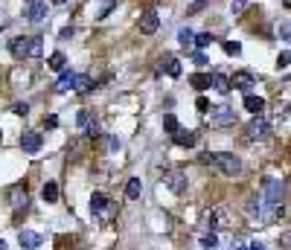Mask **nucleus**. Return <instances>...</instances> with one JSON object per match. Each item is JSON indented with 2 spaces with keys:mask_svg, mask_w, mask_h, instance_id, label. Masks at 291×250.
Returning <instances> with one entry per match:
<instances>
[{
  "mask_svg": "<svg viewBox=\"0 0 291 250\" xmlns=\"http://www.w3.org/2000/svg\"><path fill=\"white\" fill-rule=\"evenodd\" d=\"M9 53H12L15 59H38V56L44 53V38H41V35H32V38L18 35V38L9 41Z\"/></svg>",
  "mask_w": 291,
  "mask_h": 250,
  "instance_id": "nucleus-1",
  "label": "nucleus"
},
{
  "mask_svg": "<svg viewBox=\"0 0 291 250\" xmlns=\"http://www.w3.org/2000/svg\"><path fill=\"white\" fill-rule=\"evenodd\" d=\"M204 160H207V163H213V166H219V169H222L225 175H230V178L242 172V160H239L236 155H227V152H219V155H204Z\"/></svg>",
  "mask_w": 291,
  "mask_h": 250,
  "instance_id": "nucleus-2",
  "label": "nucleus"
},
{
  "mask_svg": "<svg viewBox=\"0 0 291 250\" xmlns=\"http://www.w3.org/2000/svg\"><path fill=\"white\" fill-rule=\"evenodd\" d=\"M283 189H286V187H283V181L268 178V181H265V195H262V201H259V204H262L268 213H274V210L280 207V201H283Z\"/></svg>",
  "mask_w": 291,
  "mask_h": 250,
  "instance_id": "nucleus-3",
  "label": "nucleus"
},
{
  "mask_svg": "<svg viewBox=\"0 0 291 250\" xmlns=\"http://www.w3.org/2000/svg\"><path fill=\"white\" fill-rule=\"evenodd\" d=\"M210 230H233V213L227 210L225 204H216L210 210Z\"/></svg>",
  "mask_w": 291,
  "mask_h": 250,
  "instance_id": "nucleus-4",
  "label": "nucleus"
},
{
  "mask_svg": "<svg viewBox=\"0 0 291 250\" xmlns=\"http://www.w3.org/2000/svg\"><path fill=\"white\" fill-rule=\"evenodd\" d=\"M114 210H117V204H114L105 192H94V195H91V213H94V216L108 219V216H114Z\"/></svg>",
  "mask_w": 291,
  "mask_h": 250,
  "instance_id": "nucleus-5",
  "label": "nucleus"
},
{
  "mask_svg": "<svg viewBox=\"0 0 291 250\" xmlns=\"http://www.w3.org/2000/svg\"><path fill=\"white\" fill-rule=\"evenodd\" d=\"M236 123V111L233 108H210L207 114V125L210 128H225V125Z\"/></svg>",
  "mask_w": 291,
  "mask_h": 250,
  "instance_id": "nucleus-6",
  "label": "nucleus"
},
{
  "mask_svg": "<svg viewBox=\"0 0 291 250\" xmlns=\"http://www.w3.org/2000/svg\"><path fill=\"white\" fill-rule=\"evenodd\" d=\"M268 131H271V125H268V120L265 117H254L251 123H248V128H245V140H262V137H268Z\"/></svg>",
  "mask_w": 291,
  "mask_h": 250,
  "instance_id": "nucleus-7",
  "label": "nucleus"
},
{
  "mask_svg": "<svg viewBox=\"0 0 291 250\" xmlns=\"http://www.w3.org/2000/svg\"><path fill=\"white\" fill-rule=\"evenodd\" d=\"M230 88H236V91H251V88H257V76L251 73V70H239V73H233V79H230Z\"/></svg>",
  "mask_w": 291,
  "mask_h": 250,
  "instance_id": "nucleus-8",
  "label": "nucleus"
},
{
  "mask_svg": "<svg viewBox=\"0 0 291 250\" xmlns=\"http://www.w3.org/2000/svg\"><path fill=\"white\" fill-rule=\"evenodd\" d=\"M9 204H12V210L15 213H27V204H30V195H27V189L24 187H12V192H9Z\"/></svg>",
  "mask_w": 291,
  "mask_h": 250,
  "instance_id": "nucleus-9",
  "label": "nucleus"
},
{
  "mask_svg": "<svg viewBox=\"0 0 291 250\" xmlns=\"http://www.w3.org/2000/svg\"><path fill=\"white\" fill-rule=\"evenodd\" d=\"M158 27H161V18H158V12H155V9H149V12H143V15H140V32H143V35L158 32Z\"/></svg>",
  "mask_w": 291,
  "mask_h": 250,
  "instance_id": "nucleus-10",
  "label": "nucleus"
},
{
  "mask_svg": "<svg viewBox=\"0 0 291 250\" xmlns=\"http://www.w3.org/2000/svg\"><path fill=\"white\" fill-rule=\"evenodd\" d=\"M163 181H166V187L172 189L175 195H184V192H187V178H184L181 172H166Z\"/></svg>",
  "mask_w": 291,
  "mask_h": 250,
  "instance_id": "nucleus-11",
  "label": "nucleus"
},
{
  "mask_svg": "<svg viewBox=\"0 0 291 250\" xmlns=\"http://www.w3.org/2000/svg\"><path fill=\"white\" fill-rule=\"evenodd\" d=\"M41 143H44V140H41V134H38V131H27V134L21 137V149H24L27 155H35V152L41 149Z\"/></svg>",
  "mask_w": 291,
  "mask_h": 250,
  "instance_id": "nucleus-12",
  "label": "nucleus"
},
{
  "mask_svg": "<svg viewBox=\"0 0 291 250\" xmlns=\"http://www.w3.org/2000/svg\"><path fill=\"white\" fill-rule=\"evenodd\" d=\"M172 143L181 146V149H193L195 143H198V137H195L193 131H187V128H178V131L172 134Z\"/></svg>",
  "mask_w": 291,
  "mask_h": 250,
  "instance_id": "nucleus-13",
  "label": "nucleus"
},
{
  "mask_svg": "<svg viewBox=\"0 0 291 250\" xmlns=\"http://www.w3.org/2000/svg\"><path fill=\"white\" fill-rule=\"evenodd\" d=\"M245 111H251L254 117H262V111H265V99L262 96H254V94H245Z\"/></svg>",
  "mask_w": 291,
  "mask_h": 250,
  "instance_id": "nucleus-14",
  "label": "nucleus"
},
{
  "mask_svg": "<svg viewBox=\"0 0 291 250\" xmlns=\"http://www.w3.org/2000/svg\"><path fill=\"white\" fill-rule=\"evenodd\" d=\"M27 18H30L32 24H41V21L47 18V3H44V0H35V3H30V9H27Z\"/></svg>",
  "mask_w": 291,
  "mask_h": 250,
  "instance_id": "nucleus-15",
  "label": "nucleus"
},
{
  "mask_svg": "<svg viewBox=\"0 0 291 250\" xmlns=\"http://www.w3.org/2000/svg\"><path fill=\"white\" fill-rule=\"evenodd\" d=\"M18 242H21V248H24V250H35L38 245H41V236H38V233H32V230H21Z\"/></svg>",
  "mask_w": 291,
  "mask_h": 250,
  "instance_id": "nucleus-16",
  "label": "nucleus"
},
{
  "mask_svg": "<svg viewBox=\"0 0 291 250\" xmlns=\"http://www.w3.org/2000/svg\"><path fill=\"white\" fill-rule=\"evenodd\" d=\"M210 88H216L219 94H230V79H227L225 73H213L210 76Z\"/></svg>",
  "mask_w": 291,
  "mask_h": 250,
  "instance_id": "nucleus-17",
  "label": "nucleus"
},
{
  "mask_svg": "<svg viewBox=\"0 0 291 250\" xmlns=\"http://www.w3.org/2000/svg\"><path fill=\"white\" fill-rule=\"evenodd\" d=\"M41 195H44L47 204H56V201H59V184H56V181H47L44 189H41Z\"/></svg>",
  "mask_w": 291,
  "mask_h": 250,
  "instance_id": "nucleus-18",
  "label": "nucleus"
},
{
  "mask_svg": "<svg viewBox=\"0 0 291 250\" xmlns=\"http://www.w3.org/2000/svg\"><path fill=\"white\" fill-rule=\"evenodd\" d=\"M47 67H50V70H56V73L67 70V59H65V53H53V56L47 59Z\"/></svg>",
  "mask_w": 291,
  "mask_h": 250,
  "instance_id": "nucleus-19",
  "label": "nucleus"
},
{
  "mask_svg": "<svg viewBox=\"0 0 291 250\" xmlns=\"http://www.w3.org/2000/svg\"><path fill=\"white\" fill-rule=\"evenodd\" d=\"M73 79H76V73L62 70V76H59V82H56V91H73Z\"/></svg>",
  "mask_w": 291,
  "mask_h": 250,
  "instance_id": "nucleus-20",
  "label": "nucleus"
},
{
  "mask_svg": "<svg viewBox=\"0 0 291 250\" xmlns=\"http://www.w3.org/2000/svg\"><path fill=\"white\" fill-rule=\"evenodd\" d=\"M190 85H193L195 91H207L210 88V76L207 73H193L190 76Z\"/></svg>",
  "mask_w": 291,
  "mask_h": 250,
  "instance_id": "nucleus-21",
  "label": "nucleus"
},
{
  "mask_svg": "<svg viewBox=\"0 0 291 250\" xmlns=\"http://www.w3.org/2000/svg\"><path fill=\"white\" fill-rule=\"evenodd\" d=\"M91 85H94L91 76H76V79H73V91H79V94H88Z\"/></svg>",
  "mask_w": 291,
  "mask_h": 250,
  "instance_id": "nucleus-22",
  "label": "nucleus"
},
{
  "mask_svg": "<svg viewBox=\"0 0 291 250\" xmlns=\"http://www.w3.org/2000/svg\"><path fill=\"white\" fill-rule=\"evenodd\" d=\"M193 41H195V32L190 30V27H184V30L178 32V44H181V47H187V50H190V47H193Z\"/></svg>",
  "mask_w": 291,
  "mask_h": 250,
  "instance_id": "nucleus-23",
  "label": "nucleus"
},
{
  "mask_svg": "<svg viewBox=\"0 0 291 250\" xmlns=\"http://www.w3.org/2000/svg\"><path fill=\"white\" fill-rule=\"evenodd\" d=\"M161 64H166V67H161V70H166L172 79H178V76H181V62H178V59H166V62H161Z\"/></svg>",
  "mask_w": 291,
  "mask_h": 250,
  "instance_id": "nucleus-24",
  "label": "nucleus"
},
{
  "mask_svg": "<svg viewBox=\"0 0 291 250\" xmlns=\"http://www.w3.org/2000/svg\"><path fill=\"white\" fill-rule=\"evenodd\" d=\"M140 192H143V184H140V178H131L129 187H126V195H129L131 201H134V198H140Z\"/></svg>",
  "mask_w": 291,
  "mask_h": 250,
  "instance_id": "nucleus-25",
  "label": "nucleus"
},
{
  "mask_svg": "<svg viewBox=\"0 0 291 250\" xmlns=\"http://www.w3.org/2000/svg\"><path fill=\"white\" fill-rule=\"evenodd\" d=\"M163 128H166V134H175V131L181 128L178 117H175V114H163Z\"/></svg>",
  "mask_w": 291,
  "mask_h": 250,
  "instance_id": "nucleus-26",
  "label": "nucleus"
},
{
  "mask_svg": "<svg viewBox=\"0 0 291 250\" xmlns=\"http://www.w3.org/2000/svg\"><path fill=\"white\" fill-rule=\"evenodd\" d=\"M216 38L210 35V32H201V35H195V41H193V47H198V50H204V47H210Z\"/></svg>",
  "mask_w": 291,
  "mask_h": 250,
  "instance_id": "nucleus-27",
  "label": "nucleus"
},
{
  "mask_svg": "<svg viewBox=\"0 0 291 250\" xmlns=\"http://www.w3.org/2000/svg\"><path fill=\"white\" fill-rule=\"evenodd\" d=\"M201 245H204L207 250H213L216 245H219V236H216V233L210 230V233H204V236H201Z\"/></svg>",
  "mask_w": 291,
  "mask_h": 250,
  "instance_id": "nucleus-28",
  "label": "nucleus"
},
{
  "mask_svg": "<svg viewBox=\"0 0 291 250\" xmlns=\"http://www.w3.org/2000/svg\"><path fill=\"white\" fill-rule=\"evenodd\" d=\"M225 53L227 56H239L242 53V44L239 41H225Z\"/></svg>",
  "mask_w": 291,
  "mask_h": 250,
  "instance_id": "nucleus-29",
  "label": "nucleus"
},
{
  "mask_svg": "<svg viewBox=\"0 0 291 250\" xmlns=\"http://www.w3.org/2000/svg\"><path fill=\"white\" fill-rule=\"evenodd\" d=\"M248 216H251V219H254V216H262V204H259V198H254V201H251V204H248Z\"/></svg>",
  "mask_w": 291,
  "mask_h": 250,
  "instance_id": "nucleus-30",
  "label": "nucleus"
},
{
  "mask_svg": "<svg viewBox=\"0 0 291 250\" xmlns=\"http://www.w3.org/2000/svg\"><path fill=\"white\" fill-rule=\"evenodd\" d=\"M12 114L27 117V114H30V105H27V102H15V105H12Z\"/></svg>",
  "mask_w": 291,
  "mask_h": 250,
  "instance_id": "nucleus-31",
  "label": "nucleus"
},
{
  "mask_svg": "<svg viewBox=\"0 0 291 250\" xmlns=\"http://www.w3.org/2000/svg\"><path fill=\"white\" fill-rule=\"evenodd\" d=\"M76 123H79V128H88V125L94 123V120H91V111H79V120H76Z\"/></svg>",
  "mask_w": 291,
  "mask_h": 250,
  "instance_id": "nucleus-32",
  "label": "nucleus"
},
{
  "mask_svg": "<svg viewBox=\"0 0 291 250\" xmlns=\"http://www.w3.org/2000/svg\"><path fill=\"white\" fill-rule=\"evenodd\" d=\"M207 3H210V0H195L193 6H190V9H187V15H198V12H201V9H204V6H207Z\"/></svg>",
  "mask_w": 291,
  "mask_h": 250,
  "instance_id": "nucleus-33",
  "label": "nucleus"
},
{
  "mask_svg": "<svg viewBox=\"0 0 291 250\" xmlns=\"http://www.w3.org/2000/svg\"><path fill=\"white\" fill-rule=\"evenodd\" d=\"M245 6H248V0H233V3H230L233 15H242V12H245Z\"/></svg>",
  "mask_w": 291,
  "mask_h": 250,
  "instance_id": "nucleus-34",
  "label": "nucleus"
},
{
  "mask_svg": "<svg viewBox=\"0 0 291 250\" xmlns=\"http://www.w3.org/2000/svg\"><path fill=\"white\" fill-rule=\"evenodd\" d=\"M195 108H198L201 114H207V111H210V102H207L204 96H198V99H195Z\"/></svg>",
  "mask_w": 291,
  "mask_h": 250,
  "instance_id": "nucleus-35",
  "label": "nucleus"
},
{
  "mask_svg": "<svg viewBox=\"0 0 291 250\" xmlns=\"http://www.w3.org/2000/svg\"><path fill=\"white\" fill-rule=\"evenodd\" d=\"M56 125H59V117H56V114L44 117V128H56Z\"/></svg>",
  "mask_w": 291,
  "mask_h": 250,
  "instance_id": "nucleus-36",
  "label": "nucleus"
},
{
  "mask_svg": "<svg viewBox=\"0 0 291 250\" xmlns=\"http://www.w3.org/2000/svg\"><path fill=\"white\" fill-rule=\"evenodd\" d=\"M85 131H88V137H91V140H97V137H99V125L97 123H91Z\"/></svg>",
  "mask_w": 291,
  "mask_h": 250,
  "instance_id": "nucleus-37",
  "label": "nucleus"
},
{
  "mask_svg": "<svg viewBox=\"0 0 291 250\" xmlns=\"http://www.w3.org/2000/svg\"><path fill=\"white\" fill-rule=\"evenodd\" d=\"M277 67H280V70H286V67H289V53H280V59H277Z\"/></svg>",
  "mask_w": 291,
  "mask_h": 250,
  "instance_id": "nucleus-38",
  "label": "nucleus"
},
{
  "mask_svg": "<svg viewBox=\"0 0 291 250\" xmlns=\"http://www.w3.org/2000/svg\"><path fill=\"white\" fill-rule=\"evenodd\" d=\"M193 59H195V64H198V67H207V56H204V53H195Z\"/></svg>",
  "mask_w": 291,
  "mask_h": 250,
  "instance_id": "nucleus-39",
  "label": "nucleus"
},
{
  "mask_svg": "<svg viewBox=\"0 0 291 250\" xmlns=\"http://www.w3.org/2000/svg\"><path fill=\"white\" fill-rule=\"evenodd\" d=\"M280 35H283V41H289V35H291V27H289V24H283V27H280Z\"/></svg>",
  "mask_w": 291,
  "mask_h": 250,
  "instance_id": "nucleus-40",
  "label": "nucleus"
},
{
  "mask_svg": "<svg viewBox=\"0 0 291 250\" xmlns=\"http://www.w3.org/2000/svg\"><path fill=\"white\" fill-rule=\"evenodd\" d=\"M108 146H111V149L117 152V149H120V137H111V140H108Z\"/></svg>",
  "mask_w": 291,
  "mask_h": 250,
  "instance_id": "nucleus-41",
  "label": "nucleus"
},
{
  "mask_svg": "<svg viewBox=\"0 0 291 250\" xmlns=\"http://www.w3.org/2000/svg\"><path fill=\"white\" fill-rule=\"evenodd\" d=\"M70 35H73V30H70V27H65V30H62V41H67Z\"/></svg>",
  "mask_w": 291,
  "mask_h": 250,
  "instance_id": "nucleus-42",
  "label": "nucleus"
},
{
  "mask_svg": "<svg viewBox=\"0 0 291 250\" xmlns=\"http://www.w3.org/2000/svg\"><path fill=\"white\" fill-rule=\"evenodd\" d=\"M233 250H248V245H245V242H242V239H239V242H236V245H233Z\"/></svg>",
  "mask_w": 291,
  "mask_h": 250,
  "instance_id": "nucleus-43",
  "label": "nucleus"
},
{
  "mask_svg": "<svg viewBox=\"0 0 291 250\" xmlns=\"http://www.w3.org/2000/svg\"><path fill=\"white\" fill-rule=\"evenodd\" d=\"M248 250H265V248H262L259 242H254V245H248Z\"/></svg>",
  "mask_w": 291,
  "mask_h": 250,
  "instance_id": "nucleus-44",
  "label": "nucleus"
},
{
  "mask_svg": "<svg viewBox=\"0 0 291 250\" xmlns=\"http://www.w3.org/2000/svg\"><path fill=\"white\" fill-rule=\"evenodd\" d=\"M53 3H56V6H65L67 0H53Z\"/></svg>",
  "mask_w": 291,
  "mask_h": 250,
  "instance_id": "nucleus-45",
  "label": "nucleus"
},
{
  "mask_svg": "<svg viewBox=\"0 0 291 250\" xmlns=\"http://www.w3.org/2000/svg\"><path fill=\"white\" fill-rule=\"evenodd\" d=\"M0 250H6V242H0Z\"/></svg>",
  "mask_w": 291,
  "mask_h": 250,
  "instance_id": "nucleus-46",
  "label": "nucleus"
},
{
  "mask_svg": "<svg viewBox=\"0 0 291 250\" xmlns=\"http://www.w3.org/2000/svg\"><path fill=\"white\" fill-rule=\"evenodd\" d=\"M27 3H35V0H27Z\"/></svg>",
  "mask_w": 291,
  "mask_h": 250,
  "instance_id": "nucleus-47",
  "label": "nucleus"
}]
</instances>
